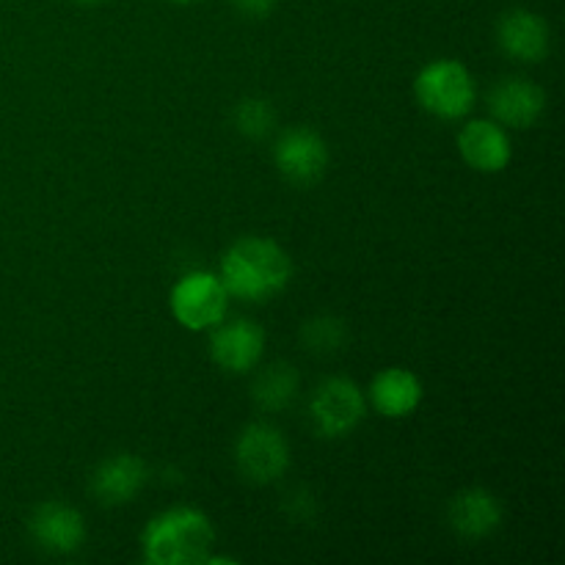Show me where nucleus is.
I'll list each match as a JSON object with an SVG mask.
<instances>
[{
    "label": "nucleus",
    "mask_w": 565,
    "mask_h": 565,
    "mask_svg": "<svg viewBox=\"0 0 565 565\" xmlns=\"http://www.w3.org/2000/svg\"><path fill=\"white\" fill-rule=\"evenodd\" d=\"M292 263L279 243L268 237H243L226 248L221 276L226 292L241 301H268L290 285Z\"/></svg>",
    "instance_id": "obj_1"
},
{
    "label": "nucleus",
    "mask_w": 565,
    "mask_h": 565,
    "mask_svg": "<svg viewBox=\"0 0 565 565\" xmlns=\"http://www.w3.org/2000/svg\"><path fill=\"white\" fill-rule=\"evenodd\" d=\"M215 530L196 508H171L154 516L141 535L143 561L152 565H196L210 557Z\"/></svg>",
    "instance_id": "obj_2"
},
{
    "label": "nucleus",
    "mask_w": 565,
    "mask_h": 565,
    "mask_svg": "<svg viewBox=\"0 0 565 565\" xmlns=\"http://www.w3.org/2000/svg\"><path fill=\"white\" fill-rule=\"evenodd\" d=\"M414 94L428 114L461 119L475 105V81L458 61H434L414 81Z\"/></svg>",
    "instance_id": "obj_3"
},
{
    "label": "nucleus",
    "mask_w": 565,
    "mask_h": 565,
    "mask_svg": "<svg viewBox=\"0 0 565 565\" xmlns=\"http://www.w3.org/2000/svg\"><path fill=\"white\" fill-rule=\"evenodd\" d=\"M230 292H226L224 281L213 274H196L182 276L171 290V312H174L177 323L185 326L191 331H207L215 329L221 320L226 318L230 309Z\"/></svg>",
    "instance_id": "obj_4"
},
{
    "label": "nucleus",
    "mask_w": 565,
    "mask_h": 565,
    "mask_svg": "<svg viewBox=\"0 0 565 565\" xmlns=\"http://www.w3.org/2000/svg\"><path fill=\"white\" fill-rule=\"evenodd\" d=\"M309 414L320 436H348L364 417V395L351 379H329L315 390Z\"/></svg>",
    "instance_id": "obj_5"
},
{
    "label": "nucleus",
    "mask_w": 565,
    "mask_h": 565,
    "mask_svg": "<svg viewBox=\"0 0 565 565\" xmlns=\"http://www.w3.org/2000/svg\"><path fill=\"white\" fill-rule=\"evenodd\" d=\"M235 461L243 478L252 483H274L290 463V447L285 436L270 425H248L237 439Z\"/></svg>",
    "instance_id": "obj_6"
},
{
    "label": "nucleus",
    "mask_w": 565,
    "mask_h": 565,
    "mask_svg": "<svg viewBox=\"0 0 565 565\" xmlns=\"http://www.w3.org/2000/svg\"><path fill=\"white\" fill-rule=\"evenodd\" d=\"M265 351V331L252 320H221L210 337V356L226 373H248Z\"/></svg>",
    "instance_id": "obj_7"
},
{
    "label": "nucleus",
    "mask_w": 565,
    "mask_h": 565,
    "mask_svg": "<svg viewBox=\"0 0 565 565\" xmlns=\"http://www.w3.org/2000/svg\"><path fill=\"white\" fill-rule=\"evenodd\" d=\"M276 169L287 177V180L298 182V185H309V182L320 180L329 166V147L323 138L312 130H287L279 138L274 149Z\"/></svg>",
    "instance_id": "obj_8"
},
{
    "label": "nucleus",
    "mask_w": 565,
    "mask_h": 565,
    "mask_svg": "<svg viewBox=\"0 0 565 565\" xmlns=\"http://www.w3.org/2000/svg\"><path fill=\"white\" fill-rule=\"evenodd\" d=\"M31 535L42 550L53 552V555H70V552L81 550L83 539H86V524L75 508L64 505V502H44L31 516Z\"/></svg>",
    "instance_id": "obj_9"
},
{
    "label": "nucleus",
    "mask_w": 565,
    "mask_h": 565,
    "mask_svg": "<svg viewBox=\"0 0 565 565\" xmlns=\"http://www.w3.org/2000/svg\"><path fill=\"white\" fill-rule=\"evenodd\" d=\"M458 149L472 169L494 174L511 163V138L500 121L475 119L458 132Z\"/></svg>",
    "instance_id": "obj_10"
},
{
    "label": "nucleus",
    "mask_w": 565,
    "mask_h": 565,
    "mask_svg": "<svg viewBox=\"0 0 565 565\" xmlns=\"http://www.w3.org/2000/svg\"><path fill=\"white\" fill-rule=\"evenodd\" d=\"M546 108L544 88L522 77H508L491 88L489 110L500 125L533 127Z\"/></svg>",
    "instance_id": "obj_11"
},
{
    "label": "nucleus",
    "mask_w": 565,
    "mask_h": 565,
    "mask_svg": "<svg viewBox=\"0 0 565 565\" xmlns=\"http://www.w3.org/2000/svg\"><path fill=\"white\" fill-rule=\"evenodd\" d=\"M497 39H500V47L505 50L511 58L527 61V64H535V61L546 58L550 53V25H546L544 17L533 14V11H508L502 17L500 28H497Z\"/></svg>",
    "instance_id": "obj_12"
},
{
    "label": "nucleus",
    "mask_w": 565,
    "mask_h": 565,
    "mask_svg": "<svg viewBox=\"0 0 565 565\" xmlns=\"http://www.w3.org/2000/svg\"><path fill=\"white\" fill-rule=\"evenodd\" d=\"M147 467L136 456H114L99 463L92 478V491L103 505H125L141 491Z\"/></svg>",
    "instance_id": "obj_13"
},
{
    "label": "nucleus",
    "mask_w": 565,
    "mask_h": 565,
    "mask_svg": "<svg viewBox=\"0 0 565 565\" xmlns=\"http://www.w3.org/2000/svg\"><path fill=\"white\" fill-rule=\"evenodd\" d=\"M370 397H373L375 412L384 414V417L401 419L417 412L419 401H423V384H419L412 370L390 367L375 375L373 386H370Z\"/></svg>",
    "instance_id": "obj_14"
},
{
    "label": "nucleus",
    "mask_w": 565,
    "mask_h": 565,
    "mask_svg": "<svg viewBox=\"0 0 565 565\" xmlns=\"http://www.w3.org/2000/svg\"><path fill=\"white\" fill-rule=\"evenodd\" d=\"M502 522V508L494 494L483 489H469L458 494L450 505V524L463 539H483L494 533Z\"/></svg>",
    "instance_id": "obj_15"
},
{
    "label": "nucleus",
    "mask_w": 565,
    "mask_h": 565,
    "mask_svg": "<svg viewBox=\"0 0 565 565\" xmlns=\"http://www.w3.org/2000/svg\"><path fill=\"white\" fill-rule=\"evenodd\" d=\"M298 390V373L290 364H274V367L263 370L254 381V401L268 412H281L290 406Z\"/></svg>",
    "instance_id": "obj_16"
},
{
    "label": "nucleus",
    "mask_w": 565,
    "mask_h": 565,
    "mask_svg": "<svg viewBox=\"0 0 565 565\" xmlns=\"http://www.w3.org/2000/svg\"><path fill=\"white\" fill-rule=\"evenodd\" d=\"M237 130L248 138H263L274 127V108L265 99H243L235 110Z\"/></svg>",
    "instance_id": "obj_17"
},
{
    "label": "nucleus",
    "mask_w": 565,
    "mask_h": 565,
    "mask_svg": "<svg viewBox=\"0 0 565 565\" xmlns=\"http://www.w3.org/2000/svg\"><path fill=\"white\" fill-rule=\"evenodd\" d=\"M303 340L312 351L318 353H329L337 351L342 342V326L340 320L334 318H318V320H309L307 329H303Z\"/></svg>",
    "instance_id": "obj_18"
},
{
    "label": "nucleus",
    "mask_w": 565,
    "mask_h": 565,
    "mask_svg": "<svg viewBox=\"0 0 565 565\" xmlns=\"http://www.w3.org/2000/svg\"><path fill=\"white\" fill-rule=\"evenodd\" d=\"M276 0H235L237 9L246 17H265L270 9H274Z\"/></svg>",
    "instance_id": "obj_19"
},
{
    "label": "nucleus",
    "mask_w": 565,
    "mask_h": 565,
    "mask_svg": "<svg viewBox=\"0 0 565 565\" xmlns=\"http://www.w3.org/2000/svg\"><path fill=\"white\" fill-rule=\"evenodd\" d=\"M169 3H180V6H185V3H196V0H169Z\"/></svg>",
    "instance_id": "obj_20"
},
{
    "label": "nucleus",
    "mask_w": 565,
    "mask_h": 565,
    "mask_svg": "<svg viewBox=\"0 0 565 565\" xmlns=\"http://www.w3.org/2000/svg\"><path fill=\"white\" fill-rule=\"evenodd\" d=\"M81 3H99V0H81Z\"/></svg>",
    "instance_id": "obj_21"
}]
</instances>
